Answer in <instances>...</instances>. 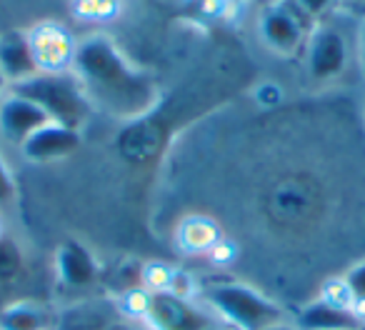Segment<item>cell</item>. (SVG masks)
Returning a JSON list of instances; mask_svg holds the SVG:
<instances>
[{"mask_svg":"<svg viewBox=\"0 0 365 330\" xmlns=\"http://www.w3.org/2000/svg\"><path fill=\"white\" fill-rule=\"evenodd\" d=\"M71 73L78 78L91 105L113 120H138L158 103L153 76L128 61L108 36H91L76 43Z\"/></svg>","mask_w":365,"mask_h":330,"instance_id":"obj_1","label":"cell"},{"mask_svg":"<svg viewBox=\"0 0 365 330\" xmlns=\"http://www.w3.org/2000/svg\"><path fill=\"white\" fill-rule=\"evenodd\" d=\"M200 303L238 330H265L288 320L285 308L270 295L238 280H218L200 290Z\"/></svg>","mask_w":365,"mask_h":330,"instance_id":"obj_2","label":"cell"},{"mask_svg":"<svg viewBox=\"0 0 365 330\" xmlns=\"http://www.w3.org/2000/svg\"><path fill=\"white\" fill-rule=\"evenodd\" d=\"M11 93L33 100L48 113L53 123H61V125L73 128V130H78L93 113L91 100H88L81 83L71 71L38 73L31 81L11 86Z\"/></svg>","mask_w":365,"mask_h":330,"instance_id":"obj_3","label":"cell"},{"mask_svg":"<svg viewBox=\"0 0 365 330\" xmlns=\"http://www.w3.org/2000/svg\"><path fill=\"white\" fill-rule=\"evenodd\" d=\"M143 320L153 330H203L218 318L193 295H180L173 290H148Z\"/></svg>","mask_w":365,"mask_h":330,"instance_id":"obj_4","label":"cell"},{"mask_svg":"<svg viewBox=\"0 0 365 330\" xmlns=\"http://www.w3.org/2000/svg\"><path fill=\"white\" fill-rule=\"evenodd\" d=\"M310 31L313 26L295 11L290 0L270 6L260 18V38L270 51L280 56H295L305 46Z\"/></svg>","mask_w":365,"mask_h":330,"instance_id":"obj_5","label":"cell"},{"mask_svg":"<svg viewBox=\"0 0 365 330\" xmlns=\"http://www.w3.org/2000/svg\"><path fill=\"white\" fill-rule=\"evenodd\" d=\"M305 66L313 81H333L348 66V43L335 26H318L305 41Z\"/></svg>","mask_w":365,"mask_h":330,"instance_id":"obj_6","label":"cell"},{"mask_svg":"<svg viewBox=\"0 0 365 330\" xmlns=\"http://www.w3.org/2000/svg\"><path fill=\"white\" fill-rule=\"evenodd\" d=\"M56 330H153L143 318H133L110 303H88L56 323Z\"/></svg>","mask_w":365,"mask_h":330,"instance_id":"obj_7","label":"cell"},{"mask_svg":"<svg viewBox=\"0 0 365 330\" xmlns=\"http://www.w3.org/2000/svg\"><path fill=\"white\" fill-rule=\"evenodd\" d=\"M48 123H53L51 118H48V113L23 96H16V93L8 91V96L0 103V135L18 148H21L33 133L46 128Z\"/></svg>","mask_w":365,"mask_h":330,"instance_id":"obj_8","label":"cell"},{"mask_svg":"<svg viewBox=\"0 0 365 330\" xmlns=\"http://www.w3.org/2000/svg\"><path fill=\"white\" fill-rule=\"evenodd\" d=\"M293 325L298 330H363L365 318L350 305L333 303L320 295L298 310Z\"/></svg>","mask_w":365,"mask_h":330,"instance_id":"obj_9","label":"cell"},{"mask_svg":"<svg viewBox=\"0 0 365 330\" xmlns=\"http://www.w3.org/2000/svg\"><path fill=\"white\" fill-rule=\"evenodd\" d=\"M98 260L78 240H66L56 253V275L66 288L83 290L98 283Z\"/></svg>","mask_w":365,"mask_h":330,"instance_id":"obj_10","label":"cell"},{"mask_svg":"<svg viewBox=\"0 0 365 330\" xmlns=\"http://www.w3.org/2000/svg\"><path fill=\"white\" fill-rule=\"evenodd\" d=\"M33 56L38 61L41 73H66L73 66V53L76 43L71 41L63 28L58 26H43L31 36Z\"/></svg>","mask_w":365,"mask_h":330,"instance_id":"obj_11","label":"cell"},{"mask_svg":"<svg viewBox=\"0 0 365 330\" xmlns=\"http://www.w3.org/2000/svg\"><path fill=\"white\" fill-rule=\"evenodd\" d=\"M81 143V133L61 123H48L21 145V153L33 163H51L71 155Z\"/></svg>","mask_w":365,"mask_h":330,"instance_id":"obj_12","label":"cell"},{"mask_svg":"<svg viewBox=\"0 0 365 330\" xmlns=\"http://www.w3.org/2000/svg\"><path fill=\"white\" fill-rule=\"evenodd\" d=\"M0 73L6 76L8 86L31 81L41 73L36 56H33L31 36L13 31L0 38Z\"/></svg>","mask_w":365,"mask_h":330,"instance_id":"obj_13","label":"cell"},{"mask_svg":"<svg viewBox=\"0 0 365 330\" xmlns=\"http://www.w3.org/2000/svg\"><path fill=\"white\" fill-rule=\"evenodd\" d=\"M58 318L36 300H16L0 310V330H56Z\"/></svg>","mask_w":365,"mask_h":330,"instance_id":"obj_14","label":"cell"},{"mask_svg":"<svg viewBox=\"0 0 365 330\" xmlns=\"http://www.w3.org/2000/svg\"><path fill=\"white\" fill-rule=\"evenodd\" d=\"M340 280H343L345 290L353 300V308L365 318V260L355 263Z\"/></svg>","mask_w":365,"mask_h":330,"instance_id":"obj_15","label":"cell"},{"mask_svg":"<svg viewBox=\"0 0 365 330\" xmlns=\"http://www.w3.org/2000/svg\"><path fill=\"white\" fill-rule=\"evenodd\" d=\"M295 6V11L300 13V16L305 18V21L310 23V26H318V21L325 16V13L333 8L335 0H290Z\"/></svg>","mask_w":365,"mask_h":330,"instance_id":"obj_16","label":"cell"},{"mask_svg":"<svg viewBox=\"0 0 365 330\" xmlns=\"http://www.w3.org/2000/svg\"><path fill=\"white\" fill-rule=\"evenodd\" d=\"M13 198H16V183H13V175L8 170L6 160L0 155V205L11 203Z\"/></svg>","mask_w":365,"mask_h":330,"instance_id":"obj_17","label":"cell"},{"mask_svg":"<svg viewBox=\"0 0 365 330\" xmlns=\"http://www.w3.org/2000/svg\"><path fill=\"white\" fill-rule=\"evenodd\" d=\"M355 53H358L360 73L365 76V21H363V26H360V31H358V48H355Z\"/></svg>","mask_w":365,"mask_h":330,"instance_id":"obj_18","label":"cell"},{"mask_svg":"<svg viewBox=\"0 0 365 330\" xmlns=\"http://www.w3.org/2000/svg\"><path fill=\"white\" fill-rule=\"evenodd\" d=\"M203 330H238V328H235V325H230V323H223V320H213V323H210V325H205V328Z\"/></svg>","mask_w":365,"mask_h":330,"instance_id":"obj_19","label":"cell"},{"mask_svg":"<svg viewBox=\"0 0 365 330\" xmlns=\"http://www.w3.org/2000/svg\"><path fill=\"white\" fill-rule=\"evenodd\" d=\"M340 3H345V6H348L350 11L363 13V16H365V0H340Z\"/></svg>","mask_w":365,"mask_h":330,"instance_id":"obj_20","label":"cell"},{"mask_svg":"<svg viewBox=\"0 0 365 330\" xmlns=\"http://www.w3.org/2000/svg\"><path fill=\"white\" fill-rule=\"evenodd\" d=\"M8 91H11V86H8L6 76H3V73H0V103H3V98L8 96Z\"/></svg>","mask_w":365,"mask_h":330,"instance_id":"obj_21","label":"cell"},{"mask_svg":"<svg viewBox=\"0 0 365 330\" xmlns=\"http://www.w3.org/2000/svg\"><path fill=\"white\" fill-rule=\"evenodd\" d=\"M265 330H298L295 328L290 320H285V323H278V325H270V328H265Z\"/></svg>","mask_w":365,"mask_h":330,"instance_id":"obj_22","label":"cell"},{"mask_svg":"<svg viewBox=\"0 0 365 330\" xmlns=\"http://www.w3.org/2000/svg\"><path fill=\"white\" fill-rule=\"evenodd\" d=\"M363 330H365V328H363Z\"/></svg>","mask_w":365,"mask_h":330,"instance_id":"obj_23","label":"cell"}]
</instances>
